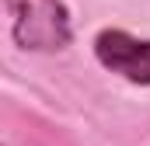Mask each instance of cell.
Instances as JSON below:
<instances>
[{
    "instance_id": "6da1fadb",
    "label": "cell",
    "mask_w": 150,
    "mask_h": 146,
    "mask_svg": "<svg viewBox=\"0 0 150 146\" xmlns=\"http://www.w3.org/2000/svg\"><path fill=\"white\" fill-rule=\"evenodd\" d=\"M11 38L25 52H59L74 42V21L63 0H4Z\"/></svg>"
},
{
    "instance_id": "7a4b0ae2",
    "label": "cell",
    "mask_w": 150,
    "mask_h": 146,
    "mask_svg": "<svg viewBox=\"0 0 150 146\" xmlns=\"http://www.w3.org/2000/svg\"><path fill=\"white\" fill-rule=\"evenodd\" d=\"M94 56L105 70L119 73L122 80L150 87V38H136L122 28H101L94 35Z\"/></svg>"
}]
</instances>
